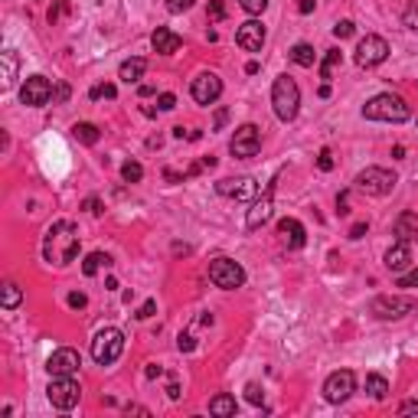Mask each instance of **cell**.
Masks as SVG:
<instances>
[{
  "instance_id": "obj_1",
  "label": "cell",
  "mask_w": 418,
  "mask_h": 418,
  "mask_svg": "<svg viewBox=\"0 0 418 418\" xmlns=\"http://www.w3.org/2000/svg\"><path fill=\"white\" fill-rule=\"evenodd\" d=\"M79 255V229H76V222H69V219H59L53 222L46 235H43V258L56 265V268H66L69 262H76Z\"/></svg>"
},
{
  "instance_id": "obj_2",
  "label": "cell",
  "mask_w": 418,
  "mask_h": 418,
  "mask_svg": "<svg viewBox=\"0 0 418 418\" xmlns=\"http://www.w3.org/2000/svg\"><path fill=\"white\" fill-rule=\"evenodd\" d=\"M363 118H366V121L402 124V121H408V118H412V111H408V105H405L402 95L382 92V95H373V98L363 105Z\"/></svg>"
},
{
  "instance_id": "obj_3",
  "label": "cell",
  "mask_w": 418,
  "mask_h": 418,
  "mask_svg": "<svg viewBox=\"0 0 418 418\" xmlns=\"http://www.w3.org/2000/svg\"><path fill=\"white\" fill-rule=\"evenodd\" d=\"M271 108L278 115V121H294L297 108H301V89L291 76H278L275 85H271Z\"/></svg>"
},
{
  "instance_id": "obj_4",
  "label": "cell",
  "mask_w": 418,
  "mask_h": 418,
  "mask_svg": "<svg viewBox=\"0 0 418 418\" xmlns=\"http://www.w3.org/2000/svg\"><path fill=\"white\" fill-rule=\"evenodd\" d=\"M124 353V334L118 327H105V330H98L92 340V360L98 366H111L118 363Z\"/></svg>"
},
{
  "instance_id": "obj_5",
  "label": "cell",
  "mask_w": 418,
  "mask_h": 418,
  "mask_svg": "<svg viewBox=\"0 0 418 418\" xmlns=\"http://www.w3.org/2000/svg\"><path fill=\"white\" fill-rule=\"evenodd\" d=\"M395 183H399V176L392 174V170H386V167H366V170L356 174L353 189H360L366 196H386V193H392Z\"/></svg>"
},
{
  "instance_id": "obj_6",
  "label": "cell",
  "mask_w": 418,
  "mask_h": 418,
  "mask_svg": "<svg viewBox=\"0 0 418 418\" xmlns=\"http://www.w3.org/2000/svg\"><path fill=\"white\" fill-rule=\"evenodd\" d=\"M46 399L53 408L59 412H69V408H76L82 399V386L76 382V376H53L49 379V386H46Z\"/></svg>"
},
{
  "instance_id": "obj_7",
  "label": "cell",
  "mask_w": 418,
  "mask_h": 418,
  "mask_svg": "<svg viewBox=\"0 0 418 418\" xmlns=\"http://www.w3.org/2000/svg\"><path fill=\"white\" fill-rule=\"evenodd\" d=\"M369 310H373V317H376V321H402V317H408V314L415 310V297L379 294V297H373Z\"/></svg>"
},
{
  "instance_id": "obj_8",
  "label": "cell",
  "mask_w": 418,
  "mask_h": 418,
  "mask_svg": "<svg viewBox=\"0 0 418 418\" xmlns=\"http://www.w3.org/2000/svg\"><path fill=\"white\" fill-rule=\"evenodd\" d=\"M209 281L222 291H235L245 284V268L235 258H213L209 262Z\"/></svg>"
},
{
  "instance_id": "obj_9",
  "label": "cell",
  "mask_w": 418,
  "mask_h": 418,
  "mask_svg": "<svg viewBox=\"0 0 418 418\" xmlns=\"http://www.w3.org/2000/svg\"><path fill=\"white\" fill-rule=\"evenodd\" d=\"M389 43L382 40V36H376V33H366L363 40H360V46H356V66L360 69H376L382 66L386 59H389Z\"/></svg>"
},
{
  "instance_id": "obj_10",
  "label": "cell",
  "mask_w": 418,
  "mask_h": 418,
  "mask_svg": "<svg viewBox=\"0 0 418 418\" xmlns=\"http://www.w3.org/2000/svg\"><path fill=\"white\" fill-rule=\"evenodd\" d=\"M353 392H356V376H353L350 369H337V373H330L324 382V399L330 405H340L347 402Z\"/></svg>"
},
{
  "instance_id": "obj_11",
  "label": "cell",
  "mask_w": 418,
  "mask_h": 418,
  "mask_svg": "<svg viewBox=\"0 0 418 418\" xmlns=\"http://www.w3.org/2000/svg\"><path fill=\"white\" fill-rule=\"evenodd\" d=\"M229 150L232 157H255L258 150H262V131H258L255 124H239L235 128V135L229 141Z\"/></svg>"
},
{
  "instance_id": "obj_12",
  "label": "cell",
  "mask_w": 418,
  "mask_h": 418,
  "mask_svg": "<svg viewBox=\"0 0 418 418\" xmlns=\"http://www.w3.org/2000/svg\"><path fill=\"white\" fill-rule=\"evenodd\" d=\"M189 95H193V102L196 105H216L219 95H222V79H219L216 72H200L196 79H193V85H189Z\"/></svg>"
},
{
  "instance_id": "obj_13",
  "label": "cell",
  "mask_w": 418,
  "mask_h": 418,
  "mask_svg": "<svg viewBox=\"0 0 418 418\" xmlns=\"http://www.w3.org/2000/svg\"><path fill=\"white\" fill-rule=\"evenodd\" d=\"M271 216H275V183H268V187H265V193H262V196H255L252 209L245 213V226H248V229H262Z\"/></svg>"
},
{
  "instance_id": "obj_14",
  "label": "cell",
  "mask_w": 418,
  "mask_h": 418,
  "mask_svg": "<svg viewBox=\"0 0 418 418\" xmlns=\"http://www.w3.org/2000/svg\"><path fill=\"white\" fill-rule=\"evenodd\" d=\"M82 366V356L79 350H72V347H59L53 350V356L46 360V373L49 376H76Z\"/></svg>"
},
{
  "instance_id": "obj_15",
  "label": "cell",
  "mask_w": 418,
  "mask_h": 418,
  "mask_svg": "<svg viewBox=\"0 0 418 418\" xmlns=\"http://www.w3.org/2000/svg\"><path fill=\"white\" fill-rule=\"evenodd\" d=\"M49 98H53V82L46 79V76H30L23 82V89H20V102L30 105V108H40Z\"/></svg>"
},
{
  "instance_id": "obj_16",
  "label": "cell",
  "mask_w": 418,
  "mask_h": 418,
  "mask_svg": "<svg viewBox=\"0 0 418 418\" xmlns=\"http://www.w3.org/2000/svg\"><path fill=\"white\" fill-rule=\"evenodd\" d=\"M219 196H229V200H255L258 196V183L252 176H229V180H219L216 183Z\"/></svg>"
},
{
  "instance_id": "obj_17",
  "label": "cell",
  "mask_w": 418,
  "mask_h": 418,
  "mask_svg": "<svg viewBox=\"0 0 418 418\" xmlns=\"http://www.w3.org/2000/svg\"><path fill=\"white\" fill-rule=\"evenodd\" d=\"M235 43L242 46L245 53H262L265 46V23L262 20H245L239 33H235Z\"/></svg>"
},
{
  "instance_id": "obj_18",
  "label": "cell",
  "mask_w": 418,
  "mask_h": 418,
  "mask_svg": "<svg viewBox=\"0 0 418 418\" xmlns=\"http://www.w3.org/2000/svg\"><path fill=\"white\" fill-rule=\"evenodd\" d=\"M278 235H281V242L288 245V248H304V242H307V229L291 216L278 222Z\"/></svg>"
},
{
  "instance_id": "obj_19",
  "label": "cell",
  "mask_w": 418,
  "mask_h": 418,
  "mask_svg": "<svg viewBox=\"0 0 418 418\" xmlns=\"http://www.w3.org/2000/svg\"><path fill=\"white\" fill-rule=\"evenodd\" d=\"M150 46H154V53H161V56H174L180 46H183V40L176 36L174 30H167V27H157L154 33H150Z\"/></svg>"
},
{
  "instance_id": "obj_20",
  "label": "cell",
  "mask_w": 418,
  "mask_h": 418,
  "mask_svg": "<svg viewBox=\"0 0 418 418\" xmlns=\"http://www.w3.org/2000/svg\"><path fill=\"white\" fill-rule=\"evenodd\" d=\"M408 265H412V248H408V242H395L386 252V268L392 275H402V271H408Z\"/></svg>"
},
{
  "instance_id": "obj_21",
  "label": "cell",
  "mask_w": 418,
  "mask_h": 418,
  "mask_svg": "<svg viewBox=\"0 0 418 418\" xmlns=\"http://www.w3.org/2000/svg\"><path fill=\"white\" fill-rule=\"evenodd\" d=\"M392 232H395V239H399V242L415 239V235H418V213H399L395 222H392Z\"/></svg>"
},
{
  "instance_id": "obj_22",
  "label": "cell",
  "mask_w": 418,
  "mask_h": 418,
  "mask_svg": "<svg viewBox=\"0 0 418 418\" xmlns=\"http://www.w3.org/2000/svg\"><path fill=\"white\" fill-rule=\"evenodd\" d=\"M144 72H148V59L135 56V59H124V62H121V69H118V79L128 82V85H135V82L144 79Z\"/></svg>"
},
{
  "instance_id": "obj_23",
  "label": "cell",
  "mask_w": 418,
  "mask_h": 418,
  "mask_svg": "<svg viewBox=\"0 0 418 418\" xmlns=\"http://www.w3.org/2000/svg\"><path fill=\"white\" fill-rule=\"evenodd\" d=\"M72 137H76L79 144H85V148H95L98 137H102V131H98L92 121H79V124H72Z\"/></svg>"
},
{
  "instance_id": "obj_24",
  "label": "cell",
  "mask_w": 418,
  "mask_h": 418,
  "mask_svg": "<svg viewBox=\"0 0 418 418\" xmlns=\"http://www.w3.org/2000/svg\"><path fill=\"white\" fill-rule=\"evenodd\" d=\"M0 62H3V76H0V85H3V92H10L16 85V53L14 49H7V53H0Z\"/></svg>"
},
{
  "instance_id": "obj_25",
  "label": "cell",
  "mask_w": 418,
  "mask_h": 418,
  "mask_svg": "<svg viewBox=\"0 0 418 418\" xmlns=\"http://www.w3.org/2000/svg\"><path fill=\"white\" fill-rule=\"evenodd\" d=\"M291 62L294 66H304V69H310L314 62H317V53H314V46L310 43H297V46H291Z\"/></svg>"
},
{
  "instance_id": "obj_26",
  "label": "cell",
  "mask_w": 418,
  "mask_h": 418,
  "mask_svg": "<svg viewBox=\"0 0 418 418\" xmlns=\"http://www.w3.org/2000/svg\"><path fill=\"white\" fill-rule=\"evenodd\" d=\"M235 399L232 395H226V392H219L216 399L209 402V415H219V418H229V415H235Z\"/></svg>"
},
{
  "instance_id": "obj_27",
  "label": "cell",
  "mask_w": 418,
  "mask_h": 418,
  "mask_svg": "<svg viewBox=\"0 0 418 418\" xmlns=\"http://www.w3.org/2000/svg\"><path fill=\"white\" fill-rule=\"evenodd\" d=\"M366 392H369L376 402H382V399L389 395V379L379 376V373H369V376H366Z\"/></svg>"
},
{
  "instance_id": "obj_28",
  "label": "cell",
  "mask_w": 418,
  "mask_h": 418,
  "mask_svg": "<svg viewBox=\"0 0 418 418\" xmlns=\"http://www.w3.org/2000/svg\"><path fill=\"white\" fill-rule=\"evenodd\" d=\"M340 62H343V53H340L337 46H334V49H327V53H324V62H321V79H324V82L334 79V72H337Z\"/></svg>"
},
{
  "instance_id": "obj_29",
  "label": "cell",
  "mask_w": 418,
  "mask_h": 418,
  "mask_svg": "<svg viewBox=\"0 0 418 418\" xmlns=\"http://www.w3.org/2000/svg\"><path fill=\"white\" fill-rule=\"evenodd\" d=\"M20 301H23V291H20L14 281H7L3 288H0V304H3V310L20 307Z\"/></svg>"
},
{
  "instance_id": "obj_30",
  "label": "cell",
  "mask_w": 418,
  "mask_h": 418,
  "mask_svg": "<svg viewBox=\"0 0 418 418\" xmlns=\"http://www.w3.org/2000/svg\"><path fill=\"white\" fill-rule=\"evenodd\" d=\"M108 265H111V258L105 252H92V255H85V262H82V271L92 278V275H98V271L108 268Z\"/></svg>"
},
{
  "instance_id": "obj_31",
  "label": "cell",
  "mask_w": 418,
  "mask_h": 418,
  "mask_svg": "<svg viewBox=\"0 0 418 418\" xmlns=\"http://www.w3.org/2000/svg\"><path fill=\"white\" fill-rule=\"evenodd\" d=\"M121 180L124 183H141V180H144V167H141L137 161L121 163Z\"/></svg>"
},
{
  "instance_id": "obj_32",
  "label": "cell",
  "mask_w": 418,
  "mask_h": 418,
  "mask_svg": "<svg viewBox=\"0 0 418 418\" xmlns=\"http://www.w3.org/2000/svg\"><path fill=\"white\" fill-rule=\"evenodd\" d=\"M245 399H248L252 405H262V402H265V392H262L258 382H248V386H245Z\"/></svg>"
},
{
  "instance_id": "obj_33",
  "label": "cell",
  "mask_w": 418,
  "mask_h": 418,
  "mask_svg": "<svg viewBox=\"0 0 418 418\" xmlns=\"http://www.w3.org/2000/svg\"><path fill=\"white\" fill-rule=\"evenodd\" d=\"M353 33H356L353 20H340V23H334V36H337V40H347V36H353Z\"/></svg>"
},
{
  "instance_id": "obj_34",
  "label": "cell",
  "mask_w": 418,
  "mask_h": 418,
  "mask_svg": "<svg viewBox=\"0 0 418 418\" xmlns=\"http://www.w3.org/2000/svg\"><path fill=\"white\" fill-rule=\"evenodd\" d=\"M115 95H118V89L105 82V85H92V92H89V98H115Z\"/></svg>"
},
{
  "instance_id": "obj_35",
  "label": "cell",
  "mask_w": 418,
  "mask_h": 418,
  "mask_svg": "<svg viewBox=\"0 0 418 418\" xmlns=\"http://www.w3.org/2000/svg\"><path fill=\"white\" fill-rule=\"evenodd\" d=\"M239 3H242L245 14H252V16H258L265 7H268V0H239Z\"/></svg>"
},
{
  "instance_id": "obj_36",
  "label": "cell",
  "mask_w": 418,
  "mask_h": 418,
  "mask_svg": "<svg viewBox=\"0 0 418 418\" xmlns=\"http://www.w3.org/2000/svg\"><path fill=\"white\" fill-rule=\"evenodd\" d=\"M209 23H216V20H222V16H226V3H222V0H209Z\"/></svg>"
},
{
  "instance_id": "obj_37",
  "label": "cell",
  "mask_w": 418,
  "mask_h": 418,
  "mask_svg": "<svg viewBox=\"0 0 418 418\" xmlns=\"http://www.w3.org/2000/svg\"><path fill=\"white\" fill-rule=\"evenodd\" d=\"M154 310H157V301H154V297H148V301L137 307L135 317H137V321H148V317H154Z\"/></svg>"
},
{
  "instance_id": "obj_38",
  "label": "cell",
  "mask_w": 418,
  "mask_h": 418,
  "mask_svg": "<svg viewBox=\"0 0 418 418\" xmlns=\"http://www.w3.org/2000/svg\"><path fill=\"white\" fill-rule=\"evenodd\" d=\"M157 108H161V111H174L176 108V95L174 92H163L161 98H157Z\"/></svg>"
},
{
  "instance_id": "obj_39",
  "label": "cell",
  "mask_w": 418,
  "mask_h": 418,
  "mask_svg": "<svg viewBox=\"0 0 418 418\" xmlns=\"http://www.w3.org/2000/svg\"><path fill=\"white\" fill-rule=\"evenodd\" d=\"M402 23H405V27H408V30H418V3H412V7L405 10Z\"/></svg>"
},
{
  "instance_id": "obj_40",
  "label": "cell",
  "mask_w": 418,
  "mask_h": 418,
  "mask_svg": "<svg viewBox=\"0 0 418 418\" xmlns=\"http://www.w3.org/2000/svg\"><path fill=\"white\" fill-rule=\"evenodd\" d=\"M317 167H321V170H324V174H327V170H334V154H330V150H321V154H317Z\"/></svg>"
},
{
  "instance_id": "obj_41",
  "label": "cell",
  "mask_w": 418,
  "mask_h": 418,
  "mask_svg": "<svg viewBox=\"0 0 418 418\" xmlns=\"http://www.w3.org/2000/svg\"><path fill=\"white\" fill-rule=\"evenodd\" d=\"M66 301H69V307H72V310H82L85 304H89V297L82 294V291H72V294H69Z\"/></svg>"
},
{
  "instance_id": "obj_42",
  "label": "cell",
  "mask_w": 418,
  "mask_h": 418,
  "mask_svg": "<svg viewBox=\"0 0 418 418\" xmlns=\"http://www.w3.org/2000/svg\"><path fill=\"white\" fill-rule=\"evenodd\" d=\"M399 288H418V271H402L399 275Z\"/></svg>"
},
{
  "instance_id": "obj_43",
  "label": "cell",
  "mask_w": 418,
  "mask_h": 418,
  "mask_svg": "<svg viewBox=\"0 0 418 418\" xmlns=\"http://www.w3.org/2000/svg\"><path fill=\"white\" fill-rule=\"evenodd\" d=\"M82 209H85V213H92V216H98L105 206H102V200H98V196H89V200L82 202Z\"/></svg>"
},
{
  "instance_id": "obj_44",
  "label": "cell",
  "mask_w": 418,
  "mask_h": 418,
  "mask_svg": "<svg viewBox=\"0 0 418 418\" xmlns=\"http://www.w3.org/2000/svg\"><path fill=\"white\" fill-rule=\"evenodd\" d=\"M189 7H193V0H167V10H170V14H183Z\"/></svg>"
},
{
  "instance_id": "obj_45",
  "label": "cell",
  "mask_w": 418,
  "mask_h": 418,
  "mask_svg": "<svg viewBox=\"0 0 418 418\" xmlns=\"http://www.w3.org/2000/svg\"><path fill=\"white\" fill-rule=\"evenodd\" d=\"M69 10V3L66 0H56V7H49V23H56V20H59V16L66 14Z\"/></svg>"
},
{
  "instance_id": "obj_46",
  "label": "cell",
  "mask_w": 418,
  "mask_h": 418,
  "mask_svg": "<svg viewBox=\"0 0 418 418\" xmlns=\"http://www.w3.org/2000/svg\"><path fill=\"white\" fill-rule=\"evenodd\" d=\"M229 121V108H216V118H213V131H222V124Z\"/></svg>"
},
{
  "instance_id": "obj_47",
  "label": "cell",
  "mask_w": 418,
  "mask_h": 418,
  "mask_svg": "<svg viewBox=\"0 0 418 418\" xmlns=\"http://www.w3.org/2000/svg\"><path fill=\"white\" fill-rule=\"evenodd\" d=\"M176 347H180V353H189L193 347H196V340L189 337V334H180V340H176Z\"/></svg>"
},
{
  "instance_id": "obj_48",
  "label": "cell",
  "mask_w": 418,
  "mask_h": 418,
  "mask_svg": "<svg viewBox=\"0 0 418 418\" xmlns=\"http://www.w3.org/2000/svg\"><path fill=\"white\" fill-rule=\"evenodd\" d=\"M366 232H369V222H353V229H350V239H363Z\"/></svg>"
},
{
  "instance_id": "obj_49",
  "label": "cell",
  "mask_w": 418,
  "mask_h": 418,
  "mask_svg": "<svg viewBox=\"0 0 418 418\" xmlns=\"http://www.w3.org/2000/svg\"><path fill=\"white\" fill-rule=\"evenodd\" d=\"M347 196H350V193H340V196H337V216H347V213H350V206H347Z\"/></svg>"
},
{
  "instance_id": "obj_50",
  "label": "cell",
  "mask_w": 418,
  "mask_h": 418,
  "mask_svg": "<svg viewBox=\"0 0 418 418\" xmlns=\"http://www.w3.org/2000/svg\"><path fill=\"white\" fill-rule=\"evenodd\" d=\"M317 0H297V14H314Z\"/></svg>"
},
{
  "instance_id": "obj_51",
  "label": "cell",
  "mask_w": 418,
  "mask_h": 418,
  "mask_svg": "<svg viewBox=\"0 0 418 418\" xmlns=\"http://www.w3.org/2000/svg\"><path fill=\"white\" fill-rule=\"evenodd\" d=\"M167 395H170V399H180V382H176V376H170V382H167Z\"/></svg>"
},
{
  "instance_id": "obj_52",
  "label": "cell",
  "mask_w": 418,
  "mask_h": 418,
  "mask_svg": "<svg viewBox=\"0 0 418 418\" xmlns=\"http://www.w3.org/2000/svg\"><path fill=\"white\" fill-rule=\"evenodd\" d=\"M399 412H402V415H408V412H418V402H402V405H399Z\"/></svg>"
},
{
  "instance_id": "obj_53",
  "label": "cell",
  "mask_w": 418,
  "mask_h": 418,
  "mask_svg": "<svg viewBox=\"0 0 418 418\" xmlns=\"http://www.w3.org/2000/svg\"><path fill=\"white\" fill-rule=\"evenodd\" d=\"M163 176H167V180H170V183H183V176L176 174V170H163Z\"/></svg>"
},
{
  "instance_id": "obj_54",
  "label": "cell",
  "mask_w": 418,
  "mask_h": 418,
  "mask_svg": "<svg viewBox=\"0 0 418 418\" xmlns=\"http://www.w3.org/2000/svg\"><path fill=\"white\" fill-rule=\"evenodd\" d=\"M137 95H141V98H150V95H154V85H141V89H137Z\"/></svg>"
},
{
  "instance_id": "obj_55",
  "label": "cell",
  "mask_w": 418,
  "mask_h": 418,
  "mask_svg": "<svg viewBox=\"0 0 418 418\" xmlns=\"http://www.w3.org/2000/svg\"><path fill=\"white\" fill-rule=\"evenodd\" d=\"M161 373H163L161 366H150V369H148V379H157V376H161Z\"/></svg>"
}]
</instances>
